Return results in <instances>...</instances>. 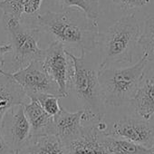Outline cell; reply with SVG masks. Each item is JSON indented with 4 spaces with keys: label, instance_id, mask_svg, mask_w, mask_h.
<instances>
[{
    "label": "cell",
    "instance_id": "1",
    "mask_svg": "<svg viewBox=\"0 0 154 154\" xmlns=\"http://www.w3.org/2000/svg\"><path fill=\"white\" fill-rule=\"evenodd\" d=\"M35 24L53 42H59L65 48L89 54L98 46L100 32L97 21L77 8L62 12L46 11L35 17Z\"/></svg>",
    "mask_w": 154,
    "mask_h": 154
},
{
    "label": "cell",
    "instance_id": "2",
    "mask_svg": "<svg viewBox=\"0 0 154 154\" xmlns=\"http://www.w3.org/2000/svg\"><path fill=\"white\" fill-rule=\"evenodd\" d=\"M141 26L134 15L115 21L99 37V69L116 63H131L141 35Z\"/></svg>",
    "mask_w": 154,
    "mask_h": 154
},
{
    "label": "cell",
    "instance_id": "3",
    "mask_svg": "<svg viewBox=\"0 0 154 154\" xmlns=\"http://www.w3.org/2000/svg\"><path fill=\"white\" fill-rule=\"evenodd\" d=\"M148 61L143 54L132 66L113 65L99 69L98 77L106 106L121 107L130 103L145 79Z\"/></svg>",
    "mask_w": 154,
    "mask_h": 154
},
{
    "label": "cell",
    "instance_id": "4",
    "mask_svg": "<svg viewBox=\"0 0 154 154\" xmlns=\"http://www.w3.org/2000/svg\"><path fill=\"white\" fill-rule=\"evenodd\" d=\"M90 54L83 53L80 56H76L68 51L73 62L71 91L73 92L81 109L92 112L99 120H104L106 104L99 82V67L89 57Z\"/></svg>",
    "mask_w": 154,
    "mask_h": 154
},
{
    "label": "cell",
    "instance_id": "5",
    "mask_svg": "<svg viewBox=\"0 0 154 154\" xmlns=\"http://www.w3.org/2000/svg\"><path fill=\"white\" fill-rule=\"evenodd\" d=\"M5 23L12 47L13 69L9 72L13 73L43 58L45 50L39 47L42 31L36 24L13 19L7 20Z\"/></svg>",
    "mask_w": 154,
    "mask_h": 154
},
{
    "label": "cell",
    "instance_id": "6",
    "mask_svg": "<svg viewBox=\"0 0 154 154\" xmlns=\"http://www.w3.org/2000/svg\"><path fill=\"white\" fill-rule=\"evenodd\" d=\"M41 60L45 70L57 83L62 97H68L72 88L73 62L65 46L59 42H52Z\"/></svg>",
    "mask_w": 154,
    "mask_h": 154
},
{
    "label": "cell",
    "instance_id": "7",
    "mask_svg": "<svg viewBox=\"0 0 154 154\" xmlns=\"http://www.w3.org/2000/svg\"><path fill=\"white\" fill-rule=\"evenodd\" d=\"M11 75L21 85L29 99H36L43 94H53L63 98L57 83L45 70L42 60L34 61Z\"/></svg>",
    "mask_w": 154,
    "mask_h": 154
},
{
    "label": "cell",
    "instance_id": "8",
    "mask_svg": "<svg viewBox=\"0 0 154 154\" xmlns=\"http://www.w3.org/2000/svg\"><path fill=\"white\" fill-rule=\"evenodd\" d=\"M106 134L122 138L151 149L154 144V122L139 116H124L108 126Z\"/></svg>",
    "mask_w": 154,
    "mask_h": 154
},
{
    "label": "cell",
    "instance_id": "9",
    "mask_svg": "<svg viewBox=\"0 0 154 154\" xmlns=\"http://www.w3.org/2000/svg\"><path fill=\"white\" fill-rule=\"evenodd\" d=\"M1 131L14 154H20L31 137V127L24 105H16L5 114Z\"/></svg>",
    "mask_w": 154,
    "mask_h": 154
},
{
    "label": "cell",
    "instance_id": "10",
    "mask_svg": "<svg viewBox=\"0 0 154 154\" xmlns=\"http://www.w3.org/2000/svg\"><path fill=\"white\" fill-rule=\"evenodd\" d=\"M99 120L92 112L80 109L75 112H71L64 108L54 116V124L56 135L67 146L72 140L80 138L85 130V122Z\"/></svg>",
    "mask_w": 154,
    "mask_h": 154
},
{
    "label": "cell",
    "instance_id": "11",
    "mask_svg": "<svg viewBox=\"0 0 154 154\" xmlns=\"http://www.w3.org/2000/svg\"><path fill=\"white\" fill-rule=\"evenodd\" d=\"M97 122H88L84 134L66 146L69 154H109L104 144L106 133L98 128Z\"/></svg>",
    "mask_w": 154,
    "mask_h": 154
},
{
    "label": "cell",
    "instance_id": "12",
    "mask_svg": "<svg viewBox=\"0 0 154 154\" xmlns=\"http://www.w3.org/2000/svg\"><path fill=\"white\" fill-rule=\"evenodd\" d=\"M30 101L21 85L5 70L0 73V128L5 114L16 105H25Z\"/></svg>",
    "mask_w": 154,
    "mask_h": 154
},
{
    "label": "cell",
    "instance_id": "13",
    "mask_svg": "<svg viewBox=\"0 0 154 154\" xmlns=\"http://www.w3.org/2000/svg\"><path fill=\"white\" fill-rule=\"evenodd\" d=\"M24 108L30 123L31 136L37 137L56 134L54 116L47 113L37 100L30 99V101L24 105Z\"/></svg>",
    "mask_w": 154,
    "mask_h": 154
},
{
    "label": "cell",
    "instance_id": "14",
    "mask_svg": "<svg viewBox=\"0 0 154 154\" xmlns=\"http://www.w3.org/2000/svg\"><path fill=\"white\" fill-rule=\"evenodd\" d=\"M129 104L135 115L150 120L154 115V84L144 79Z\"/></svg>",
    "mask_w": 154,
    "mask_h": 154
},
{
    "label": "cell",
    "instance_id": "15",
    "mask_svg": "<svg viewBox=\"0 0 154 154\" xmlns=\"http://www.w3.org/2000/svg\"><path fill=\"white\" fill-rule=\"evenodd\" d=\"M26 152L33 154H69L67 147L56 134L31 136L20 154Z\"/></svg>",
    "mask_w": 154,
    "mask_h": 154
},
{
    "label": "cell",
    "instance_id": "16",
    "mask_svg": "<svg viewBox=\"0 0 154 154\" xmlns=\"http://www.w3.org/2000/svg\"><path fill=\"white\" fill-rule=\"evenodd\" d=\"M104 144L109 154H152L142 145L108 134L104 137Z\"/></svg>",
    "mask_w": 154,
    "mask_h": 154
},
{
    "label": "cell",
    "instance_id": "17",
    "mask_svg": "<svg viewBox=\"0 0 154 154\" xmlns=\"http://www.w3.org/2000/svg\"><path fill=\"white\" fill-rule=\"evenodd\" d=\"M139 45L142 48L148 63L154 64V17H149L144 22Z\"/></svg>",
    "mask_w": 154,
    "mask_h": 154
},
{
    "label": "cell",
    "instance_id": "18",
    "mask_svg": "<svg viewBox=\"0 0 154 154\" xmlns=\"http://www.w3.org/2000/svg\"><path fill=\"white\" fill-rule=\"evenodd\" d=\"M62 8H77L90 18L98 20L100 16V0H54Z\"/></svg>",
    "mask_w": 154,
    "mask_h": 154
},
{
    "label": "cell",
    "instance_id": "19",
    "mask_svg": "<svg viewBox=\"0 0 154 154\" xmlns=\"http://www.w3.org/2000/svg\"><path fill=\"white\" fill-rule=\"evenodd\" d=\"M26 0H3L0 2V9L4 14L5 21L7 20H22L25 13Z\"/></svg>",
    "mask_w": 154,
    "mask_h": 154
},
{
    "label": "cell",
    "instance_id": "20",
    "mask_svg": "<svg viewBox=\"0 0 154 154\" xmlns=\"http://www.w3.org/2000/svg\"><path fill=\"white\" fill-rule=\"evenodd\" d=\"M59 96L53 94H43L37 97V100L44 110L52 116H55L61 110L62 106L59 104Z\"/></svg>",
    "mask_w": 154,
    "mask_h": 154
},
{
    "label": "cell",
    "instance_id": "21",
    "mask_svg": "<svg viewBox=\"0 0 154 154\" xmlns=\"http://www.w3.org/2000/svg\"><path fill=\"white\" fill-rule=\"evenodd\" d=\"M112 2L122 10H131L148 4L147 0H112Z\"/></svg>",
    "mask_w": 154,
    "mask_h": 154
},
{
    "label": "cell",
    "instance_id": "22",
    "mask_svg": "<svg viewBox=\"0 0 154 154\" xmlns=\"http://www.w3.org/2000/svg\"><path fill=\"white\" fill-rule=\"evenodd\" d=\"M43 0H26L25 14L28 16L35 15L41 8Z\"/></svg>",
    "mask_w": 154,
    "mask_h": 154
},
{
    "label": "cell",
    "instance_id": "23",
    "mask_svg": "<svg viewBox=\"0 0 154 154\" xmlns=\"http://www.w3.org/2000/svg\"><path fill=\"white\" fill-rule=\"evenodd\" d=\"M12 52V47L11 45L6 44V45H0V73H1V71L4 70V56L11 54Z\"/></svg>",
    "mask_w": 154,
    "mask_h": 154
},
{
    "label": "cell",
    "instance_id": "24",
    "mask_svg": "<svg viewBox=\"0 0 154 154\" xmlns=\"http://www.w3.org/2000/svg\"><path fill=\"white\" fill-rule=\"evenodd\" d=\"M0 154H14V152L11 150V149L4 139L1 128H0Z\"/></svg>",
    "mask_w": 154,
    "mask_h": 154
},
{
    "label": "cell",
    "instance_id": "25",
    "mask_svg": "<svg viewBox=\"0 0 154 154\" xmlns=\"http://www.w3.org/2000/svg\"><path fill=\"white\" fill-rule=\"evenodd\" d=\"M149 80H150V81L152 82V84H154V73L152 74V76H151L150 78H149Z\"/></svg>",
    "mask_w": 154,
    "mask_h": 154
},
{
    "label": "cell",
    "instance_id": "26",
    "mask_svg": "<svg viewBox=\"0 0 154 154\" xmlns=\"http://www.w3.org/2000/svg\"><path fill=\"white\" fill-rule=\"evenodd\" d=\"M150 150H151V153H152V154H154V144H153L152 148L150 149Z\"/></svg>",
    "mask_w": 154,
    "mask_h": 154
},
{
    "label": "cell",
    "instance_id": "27",
    "mask_svg": "<svg viewBox=\"0 0 154 154\" xmlns=\"http://www.w3.org/2000/svg\"><path fill=\"white\" fill-rule=\"evenodd\" d=\"M23 154H33V153H31V152H26V153H23Z\"/></svg>",
    "mask_w": 154,
    "mask_h": 154
},
{
    "label": "cell",
    "instance_id": "28",
    "mask_svg": "<svg viewBox=\"0 0 154 154\" xmlns=\"http://www.w3.org/2000/svg\"><path fill=\"white\" fill-rule=\"evenodd\" d=\"M150 120H151V121H152V122H154V115H153V117H152V118H151V119H150Z\"/></svg>",
    "mask_w": 154,
    "mask_h": 154
},
{
    "label": "cell",
    "instance_id": "29",
    "mask_svg": "<svg viewBox=\"0 0 154 154\" xmlns=\"http://www.w3.org/2000/svg\"><path fill=\"white\" fill-rule=\"evenodd\" d=\"M147 2H148V3H149V0H147Z\"/></svg>",
    "mask_w": 154,
    "mask_h": 154
},
{
    "label": "cell",
    "instance_id": "30",
    "mask_svg": "<svg viewBox=\"0 0 154 154\" xmlns=\"http://www.w3.org/2000/svg\"><path fill=\"white\" fill-rule=\"evenodd\" d=\"M1 1H3V0H0V2H1Z\"/></svg>",
    "mask_w": 154,
    "mask_h": 154
}]
</instances>
